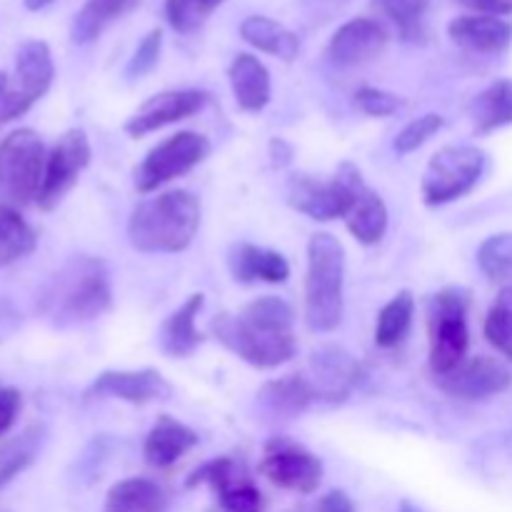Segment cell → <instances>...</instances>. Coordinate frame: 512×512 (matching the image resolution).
I'll return each instance as SVG.
<instances>
[{
    "label": "cell",
    "instance_id": "1",
    "mask_svg": "<svg viewBox=\"0 0 512 512\" xmlns=\"http://www.w3.org/2000/svg\"><path fill=\"white\" fill-rule=\"evenodd\" d=\"M295 310L278 295H263L240 313H220L210 330L215 340L253 368L270 370L288 363L298 350Z\"/></svg>",
    "mask_w": 512,
    "mask_h": 512
},
{
    "label": "cell",
    "instance_id": "2",
    "mask_svg": "<svg viewBox=\"0 0 512 512\" xmlns=\"http://www.w3.org/2000/svg\"><path fill=\"white\" fill-rule=\"evenodd\" d=\"M110 305H113V288H110L108 265L90 255L70 258L50 278L40 298L43 315L60 328L90 323L108 313Z\"/></svg>",
    "mask_w": 512,
    "mask_h": 512
},
{
    "label": "cell",
    "instance_id": "3",
    "mask_svg": "<svg viewBox=\"0 0 512 512\" xmlns=\"http://www.w3.org/2000/svg\"><path fill=\"white\" fill-rule=\"evenodd\" d=\"M200 215L198 195L168 190L135 205L128 220V240L138 253H180L198 235Z\"/></svg>",
    "mask_w": 512,
    "mask_h": 512
},
{
    "label": "cell",
    "instance_id": "4",
    "mask_svg": "<svg viewBox=\"0 0 512 512\" xmlns=\"http://www.w3.org/2000/svg\"><path fill=\"white\" fill-rule=\"evenodd\" d=\"M345 315V248L333 233L308 240L305 323L315 333H333Z\"/></svg>",
    "mask_w": 512,
    "mask_h": 512
},
{
    "label": "cell",
    "instance_id": "5",
    "mask_svg": "<svg viewBox=\"0 0 512 512\" xmlns=\"http://www.w3.org/2000/svg\"><path fill=\"white\" fill-rule=\"evenodd\" d=\"M470 293L465 288H443L428 303V333H430V373L433 378L453 373L460 363L468 360L470 330H468Z\"/></svg>",
    "mask_w": 512,
    "mask_h": 512
},
{
    "label": "cell",
    "instance_id": "6",
    "mask_svg": "<svg viewBox=\"0 0 512 512\" xmlns=\"http://www.w3.org/2000/svg\"><path fill=\"white\" fill-rule=\"evenodd\" d=\"M45 145L30 128H18L0 143V205L23 208L38 200L45 175Z\"/></svg>",
    "mask_w": 512,
    "mask_h": 512
},
{
    "label": "cell",
    "instance_id": "7",
    "mask_svg": "<svg viewBox=\"0 0 512 512\" xmlns=\"http://www.w3.org/2000/svg\"><path fill=\"white\" fill-rule=\"evenodd\" d=\"M55 78L53 55L43 40H28L15 53L13 73H0V125L28 113L50 90Z\"/></svg>",
    "mask_w": 512,
    "mask_h": 512
},
{
    "label": "cell",
    "instance_id": "8",
    "mask_svg": "<svg viewBox=\"0 0 512 512\" xmlns=\"http://www.w3.org/2000/svg\"><path fill=\"white\" fill-rule=\"evenodd\" d=\"M488 155L475 145H445L430 158L420 180V195L428 208L460 200L483 178Z\"/></svg>",
    "mask_w": 512,
    "mask_h": 512
},
{
    "label": "cell",
    "instance_id": "9",
    "mask_svg": "<svg viewBox=\"0 0 512 512\" xmlns=\"http://www.w3.org/2000/svg\"><path fill=\"white\" fill-rule=\"evenodd\" d=\"M360 178V170L353 163H343L335 173V178L320 180L313 175L295 173L288 180V195L290 208L298 213L308 215L313 220H335L345 218L353 200V185Z\"/></svg>",
    "mask_w": 512,
    "mask_h": 512
},
{
    "label": "cell",
    "instance_id": "10",
    "mask_svg": "<svg viewBox=\"0 0 512 512\" xmlns=\"http://www.w3.org/2000/svg\"><path fill=\"white\" fill-rule=\"evenodd\" d=\"M213 145L205 135L193 133V130H183L163 143L155 145L143 163L135 170V188L138 193H153L160 185L170 183V180L180 178V175L190 173L195 165L203 163L210 155Z\"/></svg>",
    "mask_w": 512,
    "mask_h": 512
},
{
    "label": "cell",
    "instance_id": "11",
    "mask_svg": "<svg viewBox=\"0 0 512 512\" xmlns=\"http://www.w3.org/2000/svg\"><path fill=\"white\" fill-rule=\"evenodd\" d=\"M260 473L280 490L310 495L323 480V463L305 445L290 438H270L263 450Z\"/></svg>",
    "mask_w": 512,
    "mask_h": 512
},
{
    "label": "cell",
    "instance_id": "12",
    "mask_svg": "<svg viewBox=\"0 0 512 512\" xmlns=\"http://www.w3.org/2000/svg\"><path fill=\"white\" fill-rule=\"evenodd\" d=\"M90 163V143L88 135L80 128H70L58 138L53 150L48 153V163H45L43 185L35 203L43 210H53L65 195L70 193L75 183H78L80 173L88 168Z\"/></svg>",
    "mask_w": 512,
    "mask_h": 512
},
{
    "label": "cell",
    "instance_id": "13",
    "mask_svg": "<svg viewBox=\"0 0 512 512\" xmlns=\"http://www.w3.org/2000/svg\"><path fill=\"white\" fill-rule=\"evenodd\" d=\"M210 485L223 512H263V493L233 458H215L188 478V488Z\"/></svg>",
    "mask_w": 512,
    "mask_h": 512
},
{
    "label": "cell",
    "instance_id": "14",
    "mask_svg": "<svg viewBox=\"0 0 512 512\" xmlns=\"http://www.w3.org/2000/svg\"><path fill=\"white\" fill-rule=\"evenodd\" d=\"M438 388L458 400H485L505 393L512 385V370L503 360L478 355L460 363L453 373L435 378Z\"/></svg>",
    "mask_w": 512,
    "mask_h": 512
},
{
    "label": "cell",
    "instance_id": "15",
    "mask_svg": "<svg viewBox=\"0 0 512 512\" xmlns=\"http://www.w3.org/2000/svg\"><path fill=\"white\" fill-rule=\"evenodd\" d=\"M210 95L205 90H165V93L153 95L145 100L138 110L128 118L123 125L125 133L130 138H143V135L155 133V130L165 128V125L180 123V120L190 118V115L200 113L208 105Z\"/></svg>",
    "mask_w": 512,
    "mask_h": 512
},
{
    "label": "cell",
    "instance_id": "16",
    "mask_svg": "<svg viewBox=\"0 0 512 512\" xmlns=\"http://www.w3.org/2000/svg\"><path fill=\"white\" fill-rule=\"evenodd\" d=\"M85 398H118L130 405H148L173 398V385L153 368L105 370L85 390Z\"/></svg>",
    "mask_w": 512,
    "mask_h": 512
},
{
    "label": "cell",
    "instance_id": "17",
    "mask_svg": "<svg viewBox=\"0 0 512 512\" xmlns=\"http://www.w3.org/2000/svg\"><path fill=\"white\" fill-rule=\"evenodd\" d=\"M388 45V30L370 18H353L340 25L328 45V58L335 68H360L378 58Z\"/></svg>",
    "mask_w": 512,
    "mask_h": 512
},
{
    "label": "cell",
    "instance_id": "18",
    "mask_svg": "<svg viewBox=\"0 0 512 512\" xmlns=\"http://www.w3.org/2000/svg\"><path fill=\"white\" fill-rule=\"evenodd\" d=\"M310 383L318 390L320 400L328 403H343L360 380V365L348 350L338 348V345H323V348L313 350L310 358Z\"/></svg>",
    "mask_w": 512,
    "mask_h": 512
},
{
    "label": "cell",
    "instance_id": "19",
    "mask_svg": "<svg viewBox=\"0 0 512 512\" xmlns=\"http://www.w3.org/2000/svg\"><path fill=\"white\" fill-rule=\"evenodd\" d=\"M448 35L458 48L480 55H498L512 45V23L495 15H460L450 20Z\"/></svg>",
    "mask_w": 512,
    "mask_h": 512
},
{
    "label": "cell",
    "instance_id": "20",
    "mask_svg": "<svg viewBox=\"0 0 512 512\" xmlns=\"http://www.w3.org/2000/svg\"><path fill=\"white\" fill-rule=\"evenodd\" d=\"M228 268L238 283H285L290 263L283 253L253 243H233L228 250Z\"/></svg>",
    "mask_w": 512,
    "mask_h": 512
},
{
    "label": "cell",
    "instance_id": "21",
    "mask_svg": "<svg viewBox=\"0 0 512 512\" xmlns=\"http://www.w3.org/2000/svg\"><path fill=\"white\" fill-rule=\"evenodd\" d=\"M200 443L198 433L170 415H160L143 443V458L150 468L168 470Z\"/></svg>",
    "mask_w": 512,
    "mask_h": 512
},
{
    "label": "cell",
    "instance_id": "22",
    "mask_svg": "<svg viewBox=\"0 0 512 512\" xmlns=\"http://www.w3.org/2000/svg\"><path fill=\"white\" fill-rule=\"evenodd\" d=\"M388 218L385 200L370 185H365L363 175H360L353 185V200H350V208L343 218L345 228L358 243L375 245L383 240L385 230H388Z\"/></svg>",
    "mask_w": 512,
    "mask_h": 512
},
{
    "label": "cell",
    "instance_id": "23",
    "mask_svg": "<svg viewBox=\"0 0 512 512\" xmlns=\"http://www.w3.org/2000/svg\"><path fill=\"white\" fill-rule=\"evenodd\" d=\"M318 398V390L305 375H285V378L270 380L260 388L258 403L270 418L293 420L300 418Z\"/></svg>",
    "mask_w": 512,
    "mask_h": 512
},
{
    "label": "cell",
    "instance_id": "24",
    "mask_svg": "<svg viewBox=\"0 0 512 512\" xmlns=\"http://www.w3.org/2000/svg\"><path fill=\"white\" fill-rule=\"evenodd\" d=\"M203 305H205V295L195 293L190 295L178 310H173V313L163 320L158 338H160V350H163L168 358L185 360L200 348L203 335H200V330L195 328V318H198V313L203 310Z\"/></svg>",
    "mask_w": 512,
    "mask_h": 512
},
{
    "label": "cell",
    "instance_id": "25",
    "mask_svg": "<svg viewBox=\"0 0 512 512\" xmlns=\"http://www.w3.org/2000/svg\"><path fill=\"white\" fill-rule=\"evenodd\" d=\"M235 103L245 113H260L270 103V73L255 55L238 53L228 68Z\"/></svg>",
    "mask_w": 512,
    "mask_h": 512
},
{
    "label": "cell",
    "instance_id": "26",
    "mask_svg": "<svg viewBox=\"0 0 512 512\" xmlns=\"http://www.w3.org/2000/svg\"><path fill=\"white\" fill-rule=\"evenodd\" d=\"M240 38L248 45H253V48L263 50V53L285 60V63L295 60L300 53L298 35L290 28H285L283 23H278V20L265 18V15L245 18L240 23Z\"/></svg>",
    "mask_w": 512,
    "mask_h": 512
},
{
    "label": "cell",
    "instance_id": "27",
    "mask_svg": "<svg viewBox=\"0 0 512 512\" xmlns=\"http://www.w3.org/2000/svg\"><path fill=\"white\" fill-rule=\"evenodd\" d=\"M168 493L150 478H128L115 483L105 495L103 512H165Z\"/></svg>",
    "mask_w": 512,
    "mask_h": 512
},
{
    "label": "cell",
    "instance_id": "28",
    "mask_svg": "<svg viewBox=\"0 0 512 512\" xmlns=\"http://www.w3.org/2000/svg\"><path fill=\"white\" fill-rule=\"evenodd\" d=\"M475 133L490 135L512 125V78H500L478 93L470 103Z\"/></svg>",
    "mask_w": 512,
    "mask_h": 512
},
{
    "label": "cell",
    "instance_id": "29",
    "mask_svg": "<svg viewBox=\"0 0 512 512\" xmlns=\"http://www.w3.org/2000/svg\"><path fill=\"white\" fill-rule=\"evenodd\" d=\"M138 5V0H85L80 13L75 15L70 38L75 45H88L103 35V30Z\"/></svg>",
    "mask_w": 512,
    "mask_h": 512
},
{
    "label": "cell",
    "instance_id": "30",
    "mask_svg": "<svg viewBox=\"0 0 512 512\" xmlns=\"http://www.w3.org/2000/svg\"><path fill=\"white\" fill-rule=\"evenodd\" d=\"M43 438V425H30L23 433L0 445V490L8 483H13L23 470H28L35 463V458L40 453V445H43Z\"/></svg>",
    "mask_w": 512,
    "mask_h": 512
},
{
    "label": "cell",
    "instance_id": "31",
    "mask_svg": "<svg viewBox=\"0 0 512 512\" xmlns=\"http://www.w3.org/2000/svg\"><path fill=\"white\" fill-rule=\"evenodd\" d=\"M415 315V298L410 290H400L388 305H383V310L378 313V323H375V343L380 348L390 350L398 348L410 333V325H413Z\"/></svg>",
    "mask_w": 512,
    "mask_h": 512
},
{
    "label": "cell",
    "instance_id": "32",
    "mask_svg": "<svg viewBox=\"0 0 512 512\" xmlns=\"http://www.w3.org/2000/svg\"><path fill=\"white\" fill-rule=\"evenodd\" d=\"M38 245V235L15 208L0 205V268L18 263Z\"/></svg>",
    "mask_w": 512,
    "mask_h": 512
},
{
    "label": "cell",
    "instance_id": "33",
    "mask_svg": "<svg viewBox=\"0 0 512 512\" xmlns=\"http://www.w3.org/2000/svg\"><path fill=\"white\" fill-rule=\"evenodd\" d=\"M373 10L398 30L400 40H420L425 35V18H428L430 0H370Z\"/></svg>",
    "mask_w": 512,
    "mask_h": 512
},
{
    "label": "cell",
    "instance_id": "34",
    "mask_svg": "<svg viewBox=\"0 0 512 512\" xmlns=\"http://www.w3.org/2000/svg\"><path fill=\"white\" fill-rule=\"evenodd\" d=\"M478 265L493 283L512 288V233L490 235L478 248Z\"/></svg>",
    "mask_w": 512,
    "mask_h": 512
},
{
    "label": "cell",
    "instance_id": "35",
    "mask_svg": "<svg viewBox=\"0 0 512 512\" xmlns=\"http://www.w3.org/2000/svg\"><path fill=\"white\" fill-rule=\"evenodd\" d=\"M485 338L503 358L512 360V288H503L485 318Z\"/></svg>",
    "mask_w": 512,
    "mask_h": 512
},
{
    "label": "cell",
    "instance_id": "36",
    "mask_svg": "<svg viewBox=\"0 0 512 512\" xmlns=\"http://www.w3.org/2000/svg\"><path fill=\"white\" fill-rule=\"evenodd\" d=\"M223 3L225 0H165V18L175 33L190 35L203 28Z\"/></svg>",
    "mask_w": 512,
    "mask_h": 512
},
{
    "label": "cell",
    "instance_id": "37",
    "mask_svg": "<svg viewBox=\"0 0 512 512\" xmlns=\"http://www.w3.org/2000/svg\"><path fill=\"white\" fill-rule=\"evenodd\" d=\"M443 125H445V118L438 113H425V115H420V118L410 120V123L400 130L398 138H395V143H393L395 153L398 155L415 153V150L423 148V145L428 143L435 133H440V130H443Z\"/></svg>",
    "mask_w": 512,
    "mask_h": 512
},
{
    "label": "cell",
    "instance_id": "38",
    "mask_svg": "<svg viewBox=\"0 0 512 512\" xmlns=\"http://www.w3.org/2000/svg\"><path fill=\"white\" fill-rule=\"evenodd\" d=\"M160 50H163V30L153 28L143 40H140L138 48H135L125 75H128L130 80H138V78H143V75H148L150 70L158 65Z\"/></svg>",
    "mask_w": 512,
    "mask_h": 512
},
{
    "label": "cell",
    "instance_id": "39",
    "mask_svg": "<svg viewBox=\"0 0 512 512\" xmlns=\"http://www.w3.org/2000/svg\"><path fill=\"white\" fill-rule=\"evenodd\" d=\"M355 105H358L360 113L370 115V118H388V115L398 113L405 103L400 95L388 93V90L383 88H370V85H365V88H360L358 93H355Z\"/></svg>",
    "mask_w": 512,
    "mask_h": 512
},
{
    "label": "cell",
    "instance_id": "40",
    "mask_svg": "<svg viewBox=\"0 0 512 512\" xmlns=\"http://www.w3.org/2000/svg\"><path fill=\"white\" fill-rule=\"evenodd\" d=\"M20 405H23V400H20L18 390L0 388V435H5L13 428L15 418L20 413Z\"/></svg>",
    "mask_w": 512,
    "mask_h": 512
},
{
    "label": "cell",
    "instance_id": "41",
    "mask_svg": "<svg viewBox=\"0 0 512 512\" xmlns=\"http://www.w3.org/2000/svg\"><path fill=\"white\" fill-rule=\"evenodd\" d=\"M455 3L475 10L478 15H495V18L512 15V0H455Z\"/></svg>",
    "mask_w": 512,
    "mask_h": 512
},
{
    "label": "cell",
    "instance_id": "42",
    "mask_svg": "<svg viewBox=\"0 0 512 512\" xmlns=\"http://www.w3.org/2000/svg\"><path fill=\"white\" fill-rule=\"evenodd\" d=\"M318 512H355L353 500L343 490H330L318 503Z\"/></svg>",
    "mask_w": 512,
    "mask_h": 512
},
{
    "label": "cell",
    "instance_id": "43",
    "mask_svg": "<svg viewBox=\"0 0 512 512\" xmlns=\"http://www.w3.org/2000/svg\"><path fill=\"white\" fill-rule=\"evenodd\" d=\"M23 3L28 10H43V8H48L53 0H23Z\"/></svg>",
    "mask_w": 512,
    "mask_h": 512
},
{
    "label": "cell",
    "instance_id": "44",
    "mask_svg": "<svg viewBox=\"0 0 512 512\" xmlns=\"http://www.w3.org/2000/svg\"><path fill=\"white\" fill-rule=\"evenodd\" d=\"M400 512H418V510H415L410 503H403V508H400Z\"/></svg>",
    "mask_w": 512,
    "mask_h": 512
}]
</instances>
